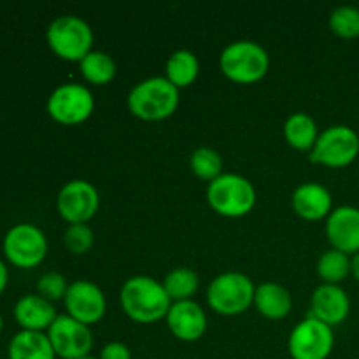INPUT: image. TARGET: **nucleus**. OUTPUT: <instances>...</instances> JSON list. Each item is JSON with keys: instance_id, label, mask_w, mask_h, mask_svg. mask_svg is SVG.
I'll list each match as a JSON object with an SVG mask.
<instances>
[{"instance_id": "nucleus-16", "label": "nucleus", "mask_w": 359, "mask_h": 359, "mask_svg": "<svg viewBox=\"0 0 359 359\" xmlns=\"http://www.w3.org/2000/svg\"><path fill=\"white\" fill-rule=\"evenodd\" d=\"M167 325L175 339L195 342L207 332V314L196 302H174L167 314Z\"/></svg>"}, {"instance_id": "nucleus-20", "label": "nucleus", "mask_w": 359, "mask_h": 359, "mask_svg": "<svg viewBox=\"0 0 359 359\" xmlns=\"http://www.w3.org/2000/svg\"><path fill=\"white\" fill-rule=\"evenodd\" d=\"M9 359H55V349L48 339V333L28 332L21 330L11 339L9 349H7Z\"/></svg>"}, {"instance_id": "nucleus-10", "label": "nucleus", "mask_w": 359, "mask_h": 359, "mask_svg": "<svg viewBox=\"0 0 359 359\" xmlns=\"http://www.w3.org/2000/svg\"><path fill=\"white\" fill-rule=\"evenodd\" d=\"M335 346L332 326L316 318L298 323L287 339V351L293 359H328Z\"/></svg>"}, {"instance_id": "nucleus-5", "label": "nucleus", "mask_w": 359, "mask_h": 359, "mask_svg": "<svg viewBox=\"0 0 359 359\" xmlns=\"http://www.w3.org/2000/svg\"><path fill=\"white\" fill-rule=\"evenodd\" d=\"M49 48L67 62H81L93 46V30L83 18L62 14L49 23L46 32Z\"/></svg>"}, {"instance_id": "nucleus-14", "label": "nucleus", "mask_w": 359, "mask_h": 359, "mask_svg": "<svg viewBox=\"0 0 359 359\" xmlns=\"http://www.w3.org/2000/svg\"><path fill=\"white\" fill-rule=\"evenodd\" d=\"M326 237L333 249L358 255L359 252V209L354 205H340L332 210L326 219Z\"/></svg>"}, {"instance_id": "nucleus-31", "label": "nucleus", "mask_w": 359, "mask_h": 359, "mask_svg": "<svg viewBox=\"0 0 359 359\" xmlns=\"http://www.w3.org/2000/svg\"><path fill=\"white\" fill-rule=\"evenodd\" d=\"M7 277H9V273H7V266L4 265V262L0 259V294H2L4 290H6Z\"/></svg>"}, {"instance_id": "nucleus-30", "label": "nucleus", "mask_w": 359, "mask_h": 359, "mask_svg": "<svg viewBox=\"0 0 359 359\" xmlns=\"http://www.w3.org/2000/svg\"><path fill=\"white\" fill-rule=\"evenodd\" d=\"M98 359H132V353L123 342H109L102 347Z\"/></svg>"}, {"instance_id": "nucleus-24", "label": "nucleus", "mask_w": 359, "mask_h": 359, "mask_svg": "<svg viewBox=\"0 0 359 359\" xmlns=\"http://www.w3.org/2000/svg\"><path fill=\"white\" fill-rule=\"evenodd\" d=\"M79 70L91 84H107L116 77V62L105 51L91 49L79 62Z\"/></svg>"}, {"instance_id": "nucleus-33", "label": "nucleus", "mask_w": 359, "mask_h": 359, "mask_svg": "<svg viewBox=\"0 0 359 359\" xmlns=\"http://www.w3.org/2000/svg\"><path fill=\"white\" fill-rule=\"evenodd\" d=\"M4 328V319H2V314H0V332H2Z\"/></svg>"}, {"instance_id": "nucleus-22", "label": "nucleus", "mask_w": 359, "mask_h": 359, "mask_svg": "<svg viewBox=\"0 0 359 359\" xmlns=\"http://www.w3.org/2000/svg\"><path fill=\"white\" fill-rule=\"evenodd\" d=\"M284 137L291 147L311 153L319 137L318 125L307 112H293L284 123Z\"/></svg>"}, {"instance_id": "nucleus-18", "label": "nucleus", "mask_w": 359, "mask_h": 359, "mask_svg": "<svg viewBox=\"0 0 359 359\" xmlns=\"http://www.w3.org/2000/svg\"><path fill=\"white\" fill-rule=\"evenodd\" d=\"M58 318L55 305L41 294H25L14 305V319L28 332H44Z\"/></svg>"}, {"instance_id": "nucleus-9", "label": "nucleus", "mask_w": 359, "mask_h": 359, "mask_svg": "<svg viewBox=\"0 0 359 359\" xmlns=\"http://www.w3.org/2000/svg\"><path fill=\"white\" fill-rule=\"evenodd\" d=\"M46 107L55 121L62 125H79L93 112L95 98L83 84L63 83L53 90Z\"/></svg>"}, {"instance_id": "nucleus-4", "label": "nucleus", "mask_w": 359, "mask_h": 359, "mask_svg": "<svg viewBox=\"0 0 359 359\" xmlns=\"http://www.w3.org/2000/svg\"><path fill=\"white\" fill-rule=\"evenodd\" d=\"M207 202L224 217L248 216L256 205V189L238 174H221L207 186Z\"/></svg>"}, {"instance_id": "nucleus-32", "label": "nucleus", "mask_w": 359, "mask_h": 359, "mask_svg": "<svg viewBox=\"0 0 359 359\" xmlns=\"http://www.w3.org/2000/svg\"><path fill=\"white\" fill-rule=\"evenodd\" d=\"M351 273H353L354 279L359 283V252L351 258Z\"/></svg>"}, {"instance_id": "nucleus-23", "label": "nucleus", "mask_w": 359, "mask_h": 359, "mask_svg": "<svg viewBox=\"0 0 359 359\" xmlns=\"http://www.w3.org/2000/svg\"><path fill=\"white\" fill-rule=\"evenodd\" d=\"M198 286V273L195 270L188 269V266H177V269L170 270L163 279V287L168 297H170L172 304L174 302L191 300Z\"/></svg>"}, {"instance_id": "nucleus-2", "label": "nucleus", "mask_w": 359, "mask_h": 359, "mask_svg": "<svg viewBox=\"0 0 359 359\" xmlns=\"http://www.w3.org/2000/svg\"><path fill=\"white\" fill-rule=\"evenodd\" d=\"M128 109L144 121H161L175 112L179 90L165 76L147 77L130 90Z\"/></svg>"}, {"instance_id": "nucleus-15", "label": "nucleus", "mask_w": 359, "mask_h": 359, "mask_svg": "<svg viewBox=\"0 0 359 359\" xmlns=\"http://www.w3.org/2000/svg\"><path fill=\"white\" fill-rule=\"evenodd\" d=\"M312 318L328 326H337L347 319L351 312L349 294L339 284H321L311 298Z\"/></svg>"}, {"instance_id": "nucleus-17", "label": "nucleus", "mask_w": 359, "mask_h": 359, "mask_svg": "<svg viewBox=\"0 0 359 359\" xmlns=\"http://www.w3.org/2000/svg\"><path fill=\"white\" fill-rule=\"evenodd\" d=\"M291 205L304 219L319 221L332 214V193L319 182H304L291 195Z\"/></svg>"}, {"instance_id": "nucleus-29", "label": "nucleus", "mask_w": 359, "mask_h": 359, "mask_svg": "<svg viewBox=\"0 0 359 359\" xmlns=\"http://www.w3.org/2000/svg\"><path fill=\"white\" fill-rule=\"evenodd\" d=\"M67 290H69V283L60 272H46L37 280L39 294L51 304L56 300H63Z\"/></svg>"}, {"instance_id": "nucleus-13", "label": "nucleus", "mask_w": 359, "mask_h": 359, "mask_svg": "<svg viewBox=\"0 0 359 359\" xmlns=\"http://www.w3.org/2000/svg\"><path fill=\"white\" fill-rule=\"evenodd\" d=\"M63 304H65L67 314L70 318L86 326L100 321L105 316V309H107L104 291L97 284L86 279L74 280L72 284H69Z\"/></svg>"}, {"instance_id": "nucleus-11", "label": "nucleus", "mask_w": 359, "mask_h": 359, "mask_svg": "<svg viewBox=\"0 0 359 359\" xmlns=\"http://www.w3.org/2000/svg\"><path fill=\"white\" fill-rule=\"evenodd\" d=\"M48 339L55 354L62 359H81L90 356L93 335L90 326L76 321L69 314L58 316L48 330Z\"/></svg>"}, {"instance_id": "nucleus-19", "label": "nucleus", "mask_w": 359, "mask_h": 359, "mask_svg": "<svg viewBox=\"0 0 359 359\" xmlns=\"http://www.w3.org/2000/svg\"><path fill=\"white\" fill-rule=\"evenodd\" d=\"M255 305L266 319H284L293 309V298L280 284L263 283L256 286Z\"/></svg>"}, {"instance_id": "nucleus-3", "label": "nucleus", "mask_w": 359, "mask_h": 359, "mask_svg": "<svg viewBox=\"0 0 359 359\" xmlns=\"http://www.w3.org/2000/svg\"><path fill=\"white\" fill-rule=\"evenodd\" d=\"M219 67L224 76L237 84H252L266 76L270 56L255 41H235L223 49Z\"/></svg>"}, {"instance_id": "nucleus-34", "label": "nucleus", "mask_w": 359, "mask_h": 359, "mask_svg": "<svg viewBox=\"0 0 359 359\" xmlns=\"http://www.w3.org/2000/svg\"><path fill=\"white\" fill-rule=\"evenodd\" d=\"M81 359H98V358H93V356H86V358H81Z\"/></svg>"}, {"instance_id": "nucleus-26", "label": "nucleus", "mask_w": 359, "mask_h": 359, "mask_svg": "<svg viewBox=\"0 0 359 359\" xmlns=\"http://www.w3.org/2000/svg\"><path fill=\"white\" fill-rule=\"evenodd\" d=\"M189 168L196 177L212 182L223 172V158L212 147H198L189 156Z\"/></svg>"}, {"instance_id": "nucleus-1", "label": "nucleus", "mask_w": 359, "mask_h": 359, "mask_svg": "<svg viewBox=\"0 0 359 359\" xmlns=\"http://www.w3.org/2000/svg\"><path fill=\"white\" fill-rule=\"evenodd\" d=\"M119 302L123 312L142 325H151L167 318L172 307L163 283L149 276H133L125 280L119 291Z\"/></svg>"}, {"instance_id": "nucleus-8", "label": "nucleus", "mask_w": 359, "mask_h": 359, "mask_svg": "<svg viewBox=\"0 0 359 359\" xmlns=\"http://www.w3.org/2000/svg\"><path fill=\"white\" fill-rule=\"evenodd\" d=\"M4 252L18 269H34L41 265L48 255V238L35 224H16L6 233Z\"/></svg>"}, {"instance_id": "nucleus-28", "label": "nucleus", "mask_w": 359, "mask_h": 359, "mask_svg": "<svg viewBox=\"0 0 359 359\" xmlns=\"http://www.w3.org/2000/svg\"><path fill=\"white\" fill-rule=\"evenodd\" d=\"M63 242L72 255H84L93 248L95 233L86 223L69 224L65 235H63Z\"/></svg>"}, {"instance_id": "nucleus-7", "label": "nucleus", "mask_w": 359, "mask_h": 359, "mask_svg": "<svg viewBox=\"0 0 359 359\" xmlns=\"http://www.w3.org/2000/svg\"><path fill=\"white\" fill-rule=\"evenodd\" d=\"M359 154V135L347 125L328 126L319 133L309 153L311 161L330 168H344L353 163Z\"/></svg>"}, {"instance_id": "nucleus-12", "label": "nucleus", "mask_w": 359, "mask_h": 359, "mask_svg": "<svg viewBox=\"0 0 359 359\" xmlns=\"http://www.w3.org/2000/svg\"><path fill=\"white\" fill-rule=\"evenodd\" d=\"M100 207V195L91 182L74 179L60 189L56 196V209L60 216L70 224L88 223Z\"/></svg>"}, {"instance_id": "nucleus-27", "label": "nucleus", "mask_w": 359, "mask_h": 359, "mask_svg": "<svg viewBox=\"0 0 359 359\" xmlns=\"http://www.w3.org/2000/svg\"><path fill=\"white\" fill-rule=\"evenodd\" d=\"M330 28L342 39L359 37V9L354 6H340L330 14Z\"/></svg>"}, {"instance_id": "nucleus-25", "label": "nucleus", "mask_w": 359, "mask_h": 359, "mask_svg": "<svg viewBox=\"0 0 359 359\" xmlns=\"http://www.w3.org/2000/svg\"><path fill=\"white\" fill-rule=\"evenodd\" d=\"M318 276L323 284H339L351 273V256L339 249H328L318 259Z\"/></svg>"}, {"instance_id": "nucleus-21", "label": "nucleus", "mask_w": 359, "mask_h": 359, "mask_svg": "<svg viewBox=\"0 0 359 359\" xmlns=\"http://www.w3.org/2000/svg\"><path fill=\"white\" fill-rule=\"evenodd\" d=\"M200 72V62L196 55L189 49H177L172 53L165 67V77L174 84L177 90L188 88L195 83Z\"/></svg>"}, {"instance_id": "nucleus-6", "label": "nucleus", "mask_w": 359, "mask_h": 359, "mask_svg": "<svg viewBox=\"0 0 359 359\" xmlns=\"http://www.w3.org/2000/svg\"><path fill=\"white\" fill-rule=\"evenodd\" d=\"M256 286L242 272H223L214 277L207 290V304L221 316H237L255 304Z\"/></svg>"}]
</instances>
